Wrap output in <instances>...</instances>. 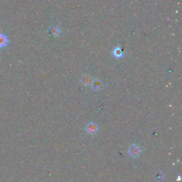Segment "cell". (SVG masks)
Returning <instances> with one entry per match:
<instances>
[{"label":"cell","instance_id":"6da1fadb","mask_svg":"<svg viewBox=\"0 0 182 182\" xmlns=\"http://www.w3.org/2000/svg\"><path fill=\"white\" fill-rule=\"evenodd\" d=\"M128 152H129V155H130L132 157H137L140 155L141 149L140 146L137 145V144H132V145H131L130 147L129 148Z\"/></svg>","mask_w":182,"mask_h":182},{"label":"cell","instance_id":"7a4b0ae2","mask_svg":"<svg viewBox=\"0 0 182 182\" xmlns=\"http://www.w3.org/2000/svg\"><path fill=\"white\" fill-rule=\"evenodd\" d=\"M87 132L90 134V135H95L98 131V126L97 124L94 123V122H89L86 125Z\"/></svg>","mask_w":182,"mask_h":182},{"label":"cell","instance_id":"3957f363","mask_svg":"<svg viewBox=\"0 0 182 182\" xmlns=\"http://www.w3.org/2000/svg\"><path fill=\"white\" fill-rule=\"evenodd\" d=\"M91 86H92V89L95 91L100 90L101 89H103V83L100 80L95 79L94 81H92V83H91Z\"/></svg>","mask_w":182,"mask_h":182},{"label":"cell","instance_id":"277c9868","mask_svg":"<svg viewBox=\"0 0 182 182\" xmlns=\"http://www.w3.org/2000/svg\"><path fill=\"white\" fill-rule=\"evenodd\" d=\"M92 82V79L90 75H84L81 78V83L84 85H90Z\"/></svg>","mask_w":182,"mask_h":182},{"label":"cell","instance_id":"5b68a950","mask_svg":"<svg viewBox=\"0 0 182 182\" xmlns=\"http://www.w3.org/2000/svg\"><path fill=\"white\" fill-rule=\"evenodd\" d=\"M113 54H114L116 58H120V57H122L124 55V52L122 51L121 48L117 47L113 51Z\"/></svg>","mask_w":182,"mask_h":182},{"label":"cell","instance_id":"8992f818","mask_svg":"<svg viewBox=\"0 0 182 182\" xmlns=\"http://www.w3.org/2000/svg\"><path fill=\"white\" fill-rule=\"evenodd\" d=\"M164 178V174L163 172H160V171L157 172V173H155V180L156 181L161 182V181H163Z\"/></svg>","mask_w":182,"mask_h":182},{"label":"cell","instance_id":"52a82bcc","mask_svg":"<svg viewBox=\"0 0 182 182\" xmlns=\"http://www.w3.org/2000/svg\"><path fill=\"white\" fill-rule=\"evenodd\" d=\"M8 43V40L6 36L4 34H0V48L4 47Z\"/></svg>","mask_w":182,"mask_h":182},{"label":"cell","instance_id":"ba28073f","mask_svg":"<svg viewBox=\"0 0 182 182\" xmlns=\"http://www.w3.org/2000/svg\"><path fill=\"white\" fill-rule=\"evenodd\" d=\"M181 179V177H180V176H178V179H177V181H180V180H181V179Z\"/></svg>","mask_w":182,"mask_h":182}]
</instances>
